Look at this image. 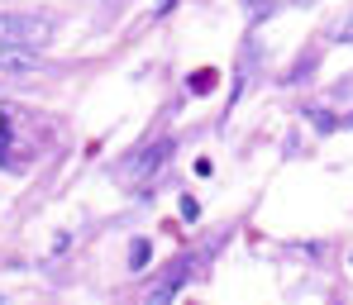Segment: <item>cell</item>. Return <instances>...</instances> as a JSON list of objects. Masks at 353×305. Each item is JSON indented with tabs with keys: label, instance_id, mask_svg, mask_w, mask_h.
I'll return each instance as SVG.
<instances>
[{
	"label": "cell",
	"instance_id": "2",
	"mask_svg": "<svg viewBox=\"0 0 353 305\" xmlns=\"http://www.w3.org/2000/svg\"><path fill=\"white\" fill-rule=\"evenodd\" d=\"M172 148H176L172 138H158V143H153V148H143L139 158L119 162V182H148V177H153V172H158V167L172 158Z\"/></svg>",
	"mask_w": 353,
	"mask_h": 305
},
{
	"label": "cell",
	"instance_id": "1",
	"mask_svg": "<svg viewBox=\"0 0 353 305\" xmlns=\"http://www.w3.org/2000/svg\"><path fill=\"white\" fill-rule=\"evenodd\" d=\"M58 34V24L48 14H19V10H0V39H14V43H29V48H48Z\"/></svg>",
	"mask_w": 353,
	"mask_h": 305
},
{
	"label": "cell",
	"instance_id": "3",
	"mask_svg": "<svg viewBox=\"0 0 353 305\" xmlns=\"http://www.w3.org/2000/svg\"><path fill=\"white\" fill-rule=\"evenodd\" d=\"M0 72H14V76H34L43 72V58L29 48V43H14V39H0Z\"/></svg>",
	"mask_w": 353,
	"mask_h": 305
},
{
	"label": "cell",
	"instance_id": "6",
	"mask_svg": "<svg viewBox=\"0 0 353 305\" xmlns=\"http://www.w3.org/2000/svg\"><path fill=\"white\" fill-rule=\"evenodd\" d=\"M148 257H153V244H148V239H134V244H129V267H134V272H143Z\"/></svg>",
	"mask_w": 353,
	"mask_h": 305
},
{
	"label": "cell",
	"instance_id": "5",
	"mask_svg": "<svg viewBox=\"0 0 353 305\" xmlns=\"http://www.w3.org/2000/svg\"><path fill=\"white\" fill-rule=\"evenodd\" d=\"M272 10H277V0H243V19L248 24H263Z\"/></svg>",
	"mask_w": 353,
	"mask_h": 305
},
{
	"label": "cell",
	"instance_id": "7",
	"mask_svg": "<svg viewBox=\"0 0 353 305\" xmlns=\"http://www.w3.org/2000/svg\"><path fill=\"white\" fill-rule=\"evenodd\" d=\"M215 76H220V72H210V67H201V72H191V91H196V96H205V91H215Z\"/></svg>",
	"mask_w": 353,
	"mask_h": 305
},
{
	"label": "cell",
	"instance_id": "9",
	"mask_svg": "<svg viewBox=\"0 0 353 305\" xmlns=\"http://www.w3.org/2000/svg\"><path fill=\"white\" fill-rule=\"evenodd\" d=\"M181 220H186V224H191V220H201V205H196L191 196H181Z\"/></svg>",
	"mask_w": 353,
	"mask_h": 305
},
{
	"label": "cell",
	"instance_id": "8",
	"mask_svg": "<svg viewBox=\"0 0 353 305\" xmlns=\"http://www.w3.org/2000/svg\"><path fill=\"white\" fill-rule=\"evenodd\" d=\"M305 115H310V124H315L320 134H334V129H339V120H334L330 110H305Z\"/></svg>",
	"mask_w": 353,
	"mask_h": 305
},
{
	"label": "cell",
	"instance_id": "4",
	"mask_svg": "<svg viewBox=\"0 0 353 305\" xmlns=\"http://www.w3.org/2000/svg\"><path fill=\"white\" fill-rule=\"evenodd\" d=\"M330 43H339V48H349V43H353V5L339 14V24L330 29Z\"/></svg>",
	"mask_w": 353,
	"mask_h": 305
},
{
	"label": "cell",
	"instance_id": "10",
	"mask_svg": "<svg viewBox=\"0 0 353 305\" xmlns=\"http://www.w3.org/2000/svg\"><path fill=\"white\" fill-rule=\"evenodd\" d=\"M172 5H176V0H153V14H158V19H163V14H172Z\"/></svg>",
	"mask_w": 353,
	"mask_h": 305
}]
</instances>
